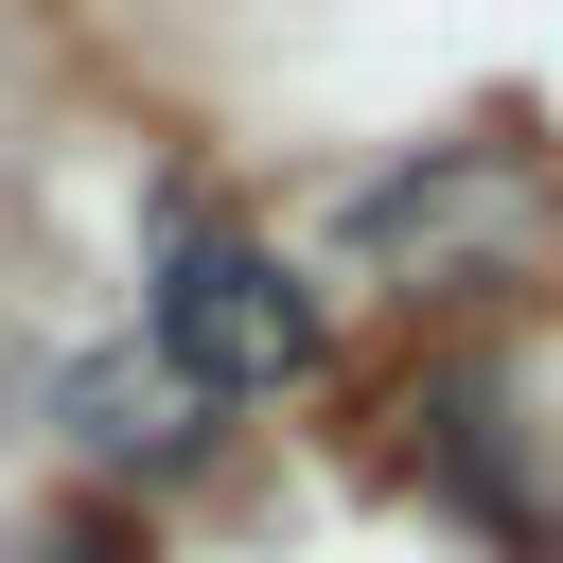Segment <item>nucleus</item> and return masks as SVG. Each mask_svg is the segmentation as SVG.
Returning <instances> with one entry per match:
<instances>
[{"instance_id":"1","label":"nucleus","mask_w":563,"mask_h":563,"mask_svg":"<svg viewBox=\"0 0 563 563\" xmlns=\"http://www.w3.org/2000/svg\"><path fill=\"white\" fill-rule=\"evenodd\" d=\"M141 352L194 387V405H264V387H299L317 369V282L264 246V229H229V211H194V194H158V264H141Z\"/></svg>"},{"instance_id":"2","label":"nucleus","mask_w":563,"mask_h":563,"mask_svg":"<svg viewBox=\"0 0 563 563\" xmlns=\"http://www.w3.org/2000/svg\"><path fill=\"white\" fill-rule=\"evenodd\" d=\"M528 229H545V176L510 141H422V158H387V176L334 194V246L352 264H405V282H510Z\"/></svg>"},{"instance_id":"3","label":"nucleus","mask_w":563,"mask_h":563,"mask_svg":"<svg viewBox=\"0 0 563 563\" xmlns=\"http://www.w3.org/2000/svg\"><path fill=\"white\" fill-rule=\"evenodd\" d=\"M387 422H405V475H422L457 528H493V545H545V493H528V405H510V369H475V352H457V369H422Z\"/></svg>"},{"instance_id":"4","label":"nucleus","mask_w":563,"mask_h":563,"mask_svg":"<svg viewBox=\"0 0 563 563\" xmlns=\"http://www.w3.org/2000/svg\"><path fill=\"white\" fill-rule=\"evenodd\" d=\"M53 405H70V440H88L106 475H123V457H141V475H176V457L211 440V405H194L158 352H70V387H53Z\"/></svg>"},{"instance_id":"5","label":"nucleus","mask_w":563,"mask_h":563,"mask_svg":"<svg viewBox=\"0 0 563 563\" xmlns=\"http://www.w3.org/2000/svg\"><path fill=\"white\" fill-rule=\"evenodd\" d=\"M0 563H141V528L123 510H35V528H0Z\"/></svg>"}]
</instances>
